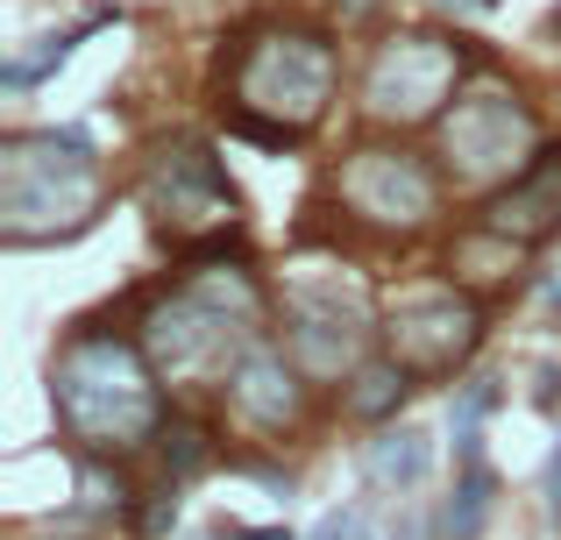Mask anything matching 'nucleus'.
I'll use <instances>...</instances> for the list:
<instances>
[{
	"mask_svg": "<svg viewBox=\"0 0 561 540\" xmlns=\"http://www.w3.org/2000/svg\"><path fill=\"white\" fill-rule=\"evenodd\" d=\"M554 28H561V8H554Z\"/></svg>",
	"mask_w": 561,
	"mask_h": 540,
	"instance_id": "obj_27",
	"label": "nucleus"
},
{
	"mask_svg": "<svg viewBox=\"0 0 561 540\" xmlns=\"http://www.w3.org/2000/svg\"><path fill=\"white\" fill-rule=\"evenodd\" d=\"M363 470H370L377 491H398V498H405V491H420L426 470H434V441H426L420 427H377Z\"/></svg>",
	"mask_w": 561,
	"mask_h": 540,
	"instance_id": "obj_13",
	"label": "nucleus"
},
{
	"mask_svg": "<svg viewBox=\"0 0 561 540\" xmlns=\"http://www.w3.org/2000/svg\"><path fill=\"white\" fill-rule=\"evenodd\" d=\"M440 164L469 193H497L540 164V122L505 79H477L440 114Z\"/></svg>",
	"mask_w": 561,
	"mask_h": 540,
	"instance_id": "obj_6",
	"label": "nucleus"
},
{
	"mask_svg": "<svg viewBox=\"0 0 561 540\" xmlns=\"http://www.w3.org/2000/svg\"><path fill=\"white\" fill-rule=\"evenodd\" d=\"M313 540H377V513L370 505H334V513L313 527Z\"/></svg>",
	"mask_w": 561,
	"mask_h": 540,
	"instance_id": "obj_19",
	"label": "nucleus"
},
{
	"mask_svg": "<svg viewBox=\"0 0 561 540\" xmlns=\"http://www.w3.org/2000/svg\"><path fill=\"white\" fill-rule=\"evenodd\" d=\"M142 207H150V221L164 228V235L199 242V235H228L242 199H234L228 171H220V157L206 150V142L171 136V142H157L150 164H142Z\"/></svg>",
	"mask_w": 561,
	"mask_h": 540,
	"instance_id": "obj_8",
	"label": "nucleus"
},
{
	"mask_svg": "<svg viewBox=\"0 0 561 540\" xmlns=\"http://www.w3.org/2000/svg\"><path fill=\"white\" fill-rule=\"evenodd\" d=\"M440 8H462V14H491L497 0H440Z\"/></svg>",
	"mask_w": 561,
	"mask_h": 540,
	"instance_id": "obj_26",
	"label": "nucleus"
},
{
	"mask_svg": "<svg viewBox=\"0 0 561 540\" xmlns=\"http://www.w3.org/2000/svg\"><path fill=\"white\" fill-rule=\"evenodd\" d=\"M214 540H220V533H214ZM228 540H234V533H228Z\"/></svg>",
	"mask_w": 561,
	"mask_h": 540,
	"instance_id": "obj_28",
	"label": "nucleus"
},
{
	"mask_svg": "<svg viewBox=\"0 0 561 540\" xmlns=\"http://www.w3.org/2000/svg\"><path fill=\"white\" fill-rule=\"evenodd\" d=\"M455 85H462V43L434 36V28H398L377 43L370 71H363V114L383 128H426L448 114Z\"/></svg>",
	"mask_w": 561,
	"mask_h": 540,
	"instance_id": "obj_7",
	"label": "nucleus"
},
{
	"mask_svg": "<svg viewBox=\"0 0 561 540\" xmlns=\"http://www.w3.org/2000/svg\"><path fill=\"white\" fill-rule=\"evenodd\" d=\"M263 285L242 264H199L179 291L142 313L136 342L150 348L157 377L164 384H206V377H228L234 356L263 334Z\"/></svg>",
	"mask_w": 561,
	"mask_h": 540,
	"instance_id": "obj_2",
	"label": "nucleus"
},
{
	"mask_svg": "<svg viewBox=\"0 0 561 540\" xmlns=\"http://www.w3.org/2000/svg\"><path fill=\"white\" fill-rule=\"evenodd\" d=\"M79 491H85V513H128V484H122V476H107V470H93V462H85Z\"/></svg>",
	"mask_w": 561,
	"mask_h": 540,
	"instance_id": "obj_20",
	"label": "nucleus"
},
{
	"mask_svg": "<svg viewBox=\"0 0 561 540\" xmlns=\"http://www.w3.org/2000/svg\"><path fill=\"white\" fill-rule=\"evenodd\" d=\"M334 199H342L363 228H383V235H420V228L440 214V179H434L426 157L370 142V150L342 157V171H334Z\"/></svg>",
	"mask_w": 561,
	"mask_h": 540,
	"instance_id": "obj_10",
	"label": "nucleus"
},
{
	"mask_svg": "<svg viewBox=\"0 0 561 540\" xmlns=\"http://www.w3.org/2000/svg\"><path fill=\"white\" fill-rule=\"evenodd\" d=\"M234 540H291V527H234Z\"/></svg>",
	"mask_w": 561,
	"mask_h": 540,
	"instance_id": "obj_24",
	"label": "nucleus"
},
{
	"mask_svg": "<svg viewBox=\"0 0 561 540\" xmlns=\"http://www.w3.org/2000/svg\"><path fill=\"white\" fill-rule=\"evenodd\" d=\"M491 470H483L477 456L462 462V476H455V491H448V505H440V527H448V540H477L483 533V519H491Z\"/></svg>",
	"mask_w": 561,
	"mask_h": 540,
	"instance_id": "obj_15",
	"label": "nucleus"
},
{
	"mask_svg": "<svg viewBox=\"0 0 561 540\" xmlns=\"http://www.w3.org/2000/svg\"><path fill=\"white\" fill-rule=\"evenodd\" d=\"M483 228H497V235L540 250V242L561 228V150H540L534 171H519L512 185H497L491 207H483Z\"/></svg>",
	"mask_w": 561,
	"mask_h": 540,
	"instance_id": "obj_12",
	"label": "nucleus"
},
{
	"mask_svg": "<svg viewBox=\"0 0 561 540\" xmlns=\"http://www.w3.org/2000/svg\"><path fill=\"white\" fill-rule=\"evenodd\" d=\"M548 513H554V527H561V448H554V462H548Z\"/></svg>",
	"mask_w": 561,
	"mask_h": 540,
	"instance_id": "obj_23",
	"label": "nucleus"
},
{
	"mask_svg": "<svg viewBox=\"0 0 561 540\" xmlns=\"http://www.w3.org/2000/svg\"><path fill=\"white\" fill-rule=\"evenodd\" d=\"M85 28H100V14H93V22H79V28H57V36H43V50H28V57H8L0 85H8V93H28V85H43V79H50V71L65 65L71 50H79V36H85Z\"/></svg>",
	"mask_w": 561,
	"mask_h": 540,
	"instance_id": "obj_17",
	"label": "nucleus"
},
{
	"mask_svg": "<svg viewBox=\"0 0 561 540\" xmlns=\"http://www.w3.org/2000/svg\"><path fill=\"white\" fill-rule=\"evenodd\" d=\"M383 342L405 370L420 377H455L483 342V306L455 285H405L383 306Z\"/></svg>",
	"mask_w": 561,
	"mask_h": 540,
	"instance_id": "obj_9",
	"label": "nucleus"
},
{
	"mask_svg": "<svg viewBox=\"0 0 561 540\" xmlns=\"http://www.w3.org/2000/svg\"><path fill=\"white\" fill-rule=\"evenodd\" d=\"M342 57L313 28H263L234 65V136L291 150L306 128L328 114Z\"/></svg>",
	"mask_w": 561,
	"mask_h": 540,
	"instance_id": "obj_4",
	"label": "nucleus"
},
{
	"mask_svg": "<svg viewBox=\"0 0 561 540\" xmlns=\"http://www.w3.org/2000/svg\"><path fill=\"white\" fill-rule=\"evenodd\" d=\"M164 377H157L150 348L128 334H71L50 363V399L65 434L85 456H136L164 434Z\"/></svg>",
	"mask_w": 561,
	"mask_h": 540,
	"instance_id": "obj_1",
	"label": "nucleus"
},
{
	"mask_svg": "<svg viewBox=\"0 0 561 540\" xmlns=\"http://www.w3.org/2000/svg\"><path fill=\"white\" fill-rule=\"evenodd\" d=\"M157 441H164V462H171V476H199L206 462H214V448H206V434L199 427H171V434H157Z\"/></svg>",
	"mask_w": 561,
	"mask_h": 540,
	"instance_id": "obj_18",
	"label": "nucleus"
},
{
	"mask_svg": "<svg viewBox=\"0 0 561 540\" xmlns=\"http://www.w3.org/2000/svg\"><path fill=\"white\" fill-rule=\"evenodd\" d=\"M377 540H426V519H420V513H398V519H391V527H383Z\"/></svg>",
	"mask_w": 561,
	"mask_h": 540,
	"instance_id": "obj_22",
	"label": "nucleus"
},
{
	"mask_svg": "<svg viewBox=\"0 0 561 540\" xmlns=\"http://www.w3.org/2000/svg\"><path fill=\"white\" fill-rule=\"evenodd\" d=\"M100 157L85 128H28L0 142V242L8 250H43L71 242L100 221Z\"/></svg>",
	"mask_w": 561,
	"mask_h": 540,
	"instance_id": "obj_3",
	"label": "nucleus"
},
{
	"mask_svg": "<svg viewBox=\"0 0 561 540\" xmlns=\"http://www.w3.org/2000/svg\"><path fill=\"white\" fill-rule=\"evenodd\" d=\"M497 413V377H469L462 391H455V405H448V434H455V456H477L483 448V420Z\"/></svg>",
	"mask_w": 561,
	"mask_h": 540,
	"instance_id": "obj_16",
	"label": "nucleus"
},
{
	"mask_svg": "<svg viewBox=\"0 0 561 540\" xmlns=\"http://www.w3.org/2000/svg\"><path fill=\"white\" fill-rule=\"evenodd\" d=\"M179 513H185V498H179V476H171V484L150 498V513H142V540H164L171 527H179Z\"/></svg>",
	"mask_w": 561,
	"mask_h": 540,
	"instance_id": "obj_21",
	"label": "nucleus"
},
{
	"mask_svg": "<svg viewBox=\"0 0 561 540\" xmlns=\"http://www.w3.org/2000/svg\"><path fill=\"white\" fill-rule=\"evenodd\" d=\"M228 405L256 434L299 427L306 420V370H299V356H291L285 342H271V334H256V342L234 356V370H228Z\"/></svg>",
	"mask_w": 561,
	"mask_h": 540,
	"instance_id": "obj_11",
	"label": "nucleus"
},
{
	"mask_svg": "<svg viewBox=\"0 0 561 540\" xmlns=\"http://www.w3.org/2000/svg\"><path fill=\"white\" fill-rule=\"evenodd\" d=\"M412 377L420 370H405L398 356H370L356 377H348V413H356L363 427H383V420L412 399Z\"/></svg>",
	"mask_w": 561,
	"mask_h": 540,
	"instance_id": "obj_14",
	"label": "nucleus"
},
{
	"mask_svg": "<svg viewBox=\"0 0 561 540\" xmlns=\"http://www.w3.org/2000/svg\"><path fill=\"white\" fill-rule=\"evenodd\" d=\"M377 342V299L363 291V277H348V264H306L285 271V348L299 356V370L313 384L356 377L370 363Z\"/></svg>",
	"mask_w": 561,
	"mask_h": 540,
	"instance_id": "obj_5",
	"label": "nucleus"
},
{
	"mask_svg": "<svg viewBox=\"0 0 561 540\" xmlns=\"http://www.w3.org/2000/svg\"><path fill=\"white\" fill-rule=\"evenodd\" d=\"M540 405H561V370H540Z\"/></svg>",
	"mask_w": 561,
	"mask_h": 540,
	"instance_id": "obj_25",
	"label": "nucleus"
}]
</instances>
